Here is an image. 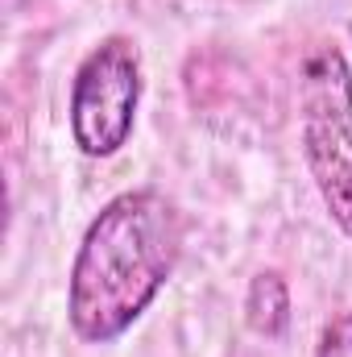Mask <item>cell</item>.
Returning <instances> with one entry per match:
<instances>
[{"label":"cell","mask_w":352,"mask_h":357,"mask_svg":"<svg viewBox=\"0 0 352 357\" xmlns=\"http://www.w3.org/2000/svg\"><path fill=\"white\" fill-rule=\"evenodd\" d=\"M182 254L178 208L154 187L120 191L88 225L67 282L71 333L112 345L158 299Z\"/></svg>","instance_id":"cell-1"},{"label":"cell","mask_w":352,"mask_h":357,"mask_svg":"<svg viewBox=\"0 0 352 357\" xmlns=\"http://www.w3.org/2000/svg\"><path fill=\"white\" fill-rule=\"evenodd\" d=\"M303 158L328 216L352 237V67L340 46L319 42L298 71Z\"/></svg>","instance_id":"cell-2"},{"label":"cell","mask_w":352,"mask_h":357,"mask_svg":"<svg viewBox=\"0 0 352 357\" xmlns=\"http://www.w3.org/2000/svg\"><path fill=\"white\" fill-rule=\"evenodd\" d=\"M315 357H352V312L332 316L319 333V349Z\"/></svg>","instance_id":"cell-5"},{"label":"cell","mask_w":352,"mask_h":357,"mask_svg":"<svg viewBox=\"0 0 352 357\" xmlns=\"http://www.w3.org/2000/svg\"><path fill=\"white\" fill-rule=\"evenodd\" d=\"M141 54L129 38H104L71 79V137L88 158H112L133 137Z\"/></svg>","instance_id":"cell-3"},{"label":"cell","mask_w":352,"mask_h":357,"mask_svg":"<svg viewBox=\"0 0 352 357\" xmlns=\"http://www.w3.org/2000/svg\"><path fill=\"white\" fill-rule=\"evenodd\" d=\"M245 320L257 337L278 341L290 324V287L278 270H262L253 282H249V295H245Z\"/></svg>","instance_id":"cell-4"}]
</instances>
